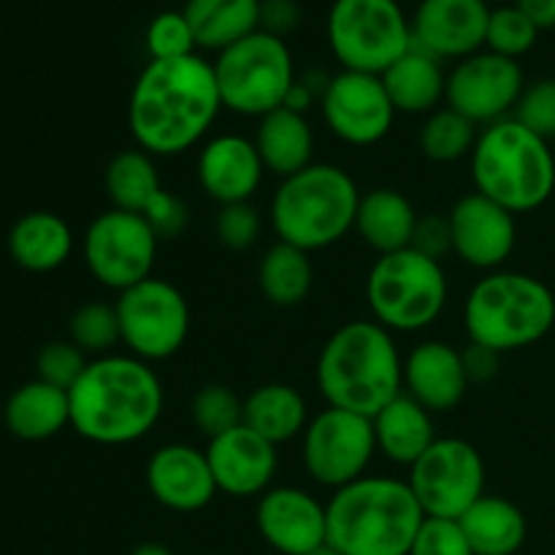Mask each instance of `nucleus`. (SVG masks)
<instances>
[{"instance_id": "3", "label": "nucleus", "mask_w": 555, "mask_h": 555, "mask_svg": "<svg viewBox=\"0 0 555 555\" xmlns=\"http://www.w3.org/2000/svg\"><path fill=\"white\" fill-rule=\"evenodd\" d=\"M314 377L325 404L374 417L404 390V361L388 328L352 320L323 345Z\"/></svg>"}, {"instance_id": "17", "label": "nucleus", "mask_w": 555, "mask_h": 555, "mask_svg": "<svg viewBox=\"0 0 555 555\" xmlns=\"http://www.w3.org/2000/svg\"><path fill=\"white\" fill-rule=\"evenodd\" d=\"M448 220L453 231V253L472 269L496 271L518 242L513 211L480 193L464 195Z\"/></svg>"}, {"instance_id": "29", "label": "nucleus", "mask_w": 555, "mask_h": 555, "mask_svg": "<svg viewBox=\"0 0 555 555\" xmlns=\"http://www.w3.org/2000/svg\"><path fill=\"white\" fill-rule=\"evenodd\" d=\"M5 426L16 439H25V442L52 439L54 434L70 426L68 393L41 379L20 385L5 401Z\"/></svg>"}, {"instance_id": "46", "label": "nucleus", "mask_w": 555, "mask_h": 555, "mask_svg": "<svg viewBox=\"0 0 555 555\" xmlns=\"http://www.w3.org/2000/svg\"><path fill=\"white\" fill-rule=\"evenodd\" d=\"M301 9L296 0H260V30L282 38L296 30Z\"/></svg>"}, {"instance_id": "9", "label": "nucleus", "mask_w": 555, "mask_h": 555, "mask_svg": "<svg viewBox=\"0 0 555 555\" xmlns=\"http://www.w3.org/2000/svg\"><path fill=\"white\" fill-rule=\"evenodd\" d=\"M211 65H215L222 108H231L244 117L260 119L263 114L280 108L296 81L287 43L263 30H255L253 36L222 49Z\"/></svg>"}, {"instance_id": "21", "label": "nucleus", "mask_w": 555, "mask_h": 555, "mask_svg": "<svg viewBox=\"0 0 555 555\" xmlns=\"http://www.w3.org/2000/svg\"><path fill=\"white\" fill-rule=\"evenodd\" d=\"M206 459H209L217 491L236 499L263 496L274 482L276 466H280L276 444L266 442L247 426L209 439Z\"/></svg>"}, {"instance_id": "20", "label": "nucleus", "mask_w": 555, "mask_h": 555, "mask_svg": "<svg viewBox=\"0 0 555 555\" xmlns=\"http://www.w3.org/2000/svg\"><path fill=\"white\" fill-rule=\"evenodd\" d=\"M146 488L160 507L171 513H198L217 493L206 450L193 444H163L146 464Z\"/></svg>"}, {"instance_id": "25", "label": "nucleus", "mask_w": 555, "mask_h": 555, "mask_svg": "<svg viewBox=\"0 0 555 555\" xmlns=\"http://www.w3.org/2000/svg\"><path fill=\"white\" fill-rule=\"evenodd\" d=\"M253 141L266 171L276 173V177L287 179L312 166L314 133L304 114L291 112L285 106L263 114L258 119Z\"/></svg>"}, {"instance_id": "43", "label": "nucleus", "mask_w": 555, "mask_h": 555, "mask_svg": "<svg viewBox=\"0 0 555 555\" xmlns=\"http://www.w3.org/2000/svg\"><path fill=\"white\" fill-rule=\"evenodd\" d=\"M410 555H475L469 540L459 520L426 518L415 542H412Z\"/></svg>"}, {"instance_id": "16", "label": "nucleus", "mask_w": 555, "mask_h": 555, "mask_svg": "<svg viewBox=\"0 0 555 555\" xmlns=\"http://www.w3.org/2000/svg\"><path fill=\"white\" fill-rule=\"evenodd\" d=\"M325 125L336 139L352 146H372L383 141L393 128L396 108L390 103L383 76L341 70L331 76L323 98Z\"/></svg>"}, {"instance_id": "10", "label": "nucleus", "mask_w": 555, "mask_h": 555, "mask_svg": "<svg viewBox=\"0 0 555 555\" xmlns=\"http://www.w3.org/2000/svg\"><path fill=\"white\" fill-rule=\"evenodd\" d=\"M328 43L345 70L383 76L412 47V22L396 0H336Z\"/></svg>"}, {"instance_id": "19", "label": "nucleus", "mask_w": 555, "mask_h": 555, "mask_svg": "<svg viewBox=\"0 0 555 555\" xmlns=\"http://www.w3.org/2000/svg\"><path fill=\"white\" fill-rule=\"evenodd\" d=\"M488 16L486 0H421L412 43L437 60H464L486 47Z\"/></svg>"}, {"instance_id": "34", "label": "nucleus", "mask_w": 555, "mask_h": 555, "mask_svg": "<svg viewBox=\"0 0 555 555\" xmlns=\"http://www.w3.org/2000/svg\"><path fill=\"white\" fill-rule=\"evenodd\" d=\"M160 190V173H157L155 157L150 152L122 150L106 166V193L114 209L144 215V209Z\"/></svg>"}, {"instance_id": "44", "label": "nucleus", "mask_w": 555, "mask_h": 555, "mask_svg": "<svg viewBox=\"0 0 555 555\" xmlns=\"http://www.w3.org/2000/svg\"><path fill=\"white\" fill-rule=\"evenodd\" d=\"M146 225L152 228V233L157 236V242H168V238H179L190 225V209L182 198H177L173 193H168L166 188L152 198V204L146 206L144 215Z\"/></svg>"}, {"instance_id": "23", "label": "nucleus", "mask_w": 555, "mask_h": 555, "mask_svg": "<svg viewBox=\"0 0 555 555\" xmlns=\"http://www.w3.org/2000/svg\"><path fill=\"white\" fill-rule=\"evenodd\" d=\"M469 390L461 350L448 341H423L404 361V393L428 412H448L464 401Z\"/></svg>"}, {"instance_id": "51", "label": "nucleus", "mask_w": 555, "mask_h": 555, "mask_svg": "<svg viewBox=\"0 0 555 555\" xmlns=\"http://www.w3.org/2000/svg\"><path fill=\"white\" fill-rule=\"evenodd\" d=\"M486 3H493V0H486ZM496 3H504V0H496Z\"/></svg>"}, {"instance_id": "12", "label": "nucleus", "mask_w": 555, "mask_h": 555, "mask_svg": "<svg viewBox=\"0 0 555 555\" xmlns=\"http://www.w3.org/2000/svg\"><path fill=\"white\" fill-rule=\"evenodd\" d=\"M410 488L426 518L459 520L486 496V464L466 439H437L410 466Z\"/></svg>"}, {"instance_id": "38", "label": "nucleus", "mask_w": 555, "mask_h": 555, "mask_svg": "<svg viewBox=\"0 0 555 555\" xmlns=\"http://www.w3.org/2000/svg\"><path fill=\"white\" fill-rule=\"evenodd\" d=\"M540 38V27L518 9V5H499L491 9L486 27V49L502 57L518 60L531 52Z\"/></svg>"}, {"instance_id": "41", "label": "nucleus", "mask_w": 555, "mask_h": 555, "mask_svg": "<svg viewBox=\"0 0 555 555\" xmlns=\"http://www.w3.org/2000/svg\"><path fill=\"white\" fill-rule=\"evenodd\" d=\"M260 228H263L260 211L249 201L220 206V211L215 217L217 242L222 247L233 249V253H244V249L253 247L260 238Z\"/></svg>"}, {"instance_id": "4", "label": "nucleus", "mask_w": 555, "mask_h": 555, "mask_svg": "<svg viewBox=\"0 0 555 555\" xmlns=\"http://www.w3.org/2000/svg\"><path fill=\"white\" fill-rule=\"evenodd\" d=\"M325 518L341 555H410L426 513L410 482L366 475L334 491Z\"/></svg>"}, {"instance_id": "50", "label": "nucleus", "mask_w": 555, "mask_h": 555, "mask_svg": "<svg viewBox=\"0 0 555 555\" xmlns=\"http://www.w3.org/2000/svg\"><path fill=\"white\" fill-rule=\"evenodd\" d=\"M307 555H341L339 551H336L334 545H328V542H325V545H320V547H314V551H309Z\"/></svg>"}, {"instance_id": "40", "label": "nucleus", "mask_w": 555, "mask_h": 555, "mask_svg": "<svg viewBox=\"0 0 555 555\" xmlns=\"http://www.w3.org/2000/svg\"><path fill=\"white\" fill-rule=\"evenodd\" d=\"M87 356L74 345V341H52L43 347L36 358V374L41 383L54 385V388L68 393L87 369Z\"/></svg>"}, {"instance_id": "18", "label": "nucleus", "mask_w": 555, "mask_h": 555, "mask_svg": "<svg viewBox=\"0 0 555 555\" xmlns=\"http://www.w3.org/2000/svg\"><path fill=\"white\" fill-rule=\"evenodd\" d=\"M255 524L271 551L307 555L328 542L325 504L296 486L269 488L255 509Z\"/></svg>"}, {"instance_id": "5", "label": "nucleus", "mask_w": 555, "mask_h": 555, "mask_svg": "<svg viewBox=\"0 0 555 555\" xmlns=\"http://www.w3.org/2000/svg\"><path fill=\"white\" fill-rule=\"evenodd\" d=\"M472 179L477 193L513 215L545 204L555 190V157L542 135L515 117L488 125L472 150Z\"/></svg>"}, {"instance_id": "31", "label": "nucleus", "mask_w": 555, "mask_h": 555, "mask_svg": "<svg viewBox=\"0 0 555 555\" xmlns=\"http://www.w3.org/2000/svg\"><path fill=\"white\" fill-rule=\"evenodd\" d=\"M249 431L271 444H285L301 437L309 426L307 399L293 385L269 383L244 399V423Z\"/></svg>"}, {"instance_id": "8", "label": "nucleus", "mask_w": 555, "mask_h": 555, "mask_svg": "<svg viewBox=\"0 0 555 555\" xmlns=\"http://www.w3.org/2000/svg\"><path fill=\"white\" fill-rule=\"evenodd\" d=\"M366 298L374 323L388 331H423L448 304V276L439 260L406 247L379 255L366 280Z\"/></svg>"}, {"instance_id": "14", "label": "nucleus", "mask_w": 555, "mask_h": 555, "mask_svg": "<svg viewBox=\"0 0 555 555\" xmlns=\"http://www.w3.org/2000/svg\"><path fill=\"white\" fill-rule=\"evenodd\" d=\"M157 236L141 215L108 209L85 233V263L108 291H128L150 280L157 258Z\"/></svg>"}, {"instance_id": "1", "label": "nucleus", "mask_w": 555, "mask_h": 555, "mask_svg": "<svg viewBox=\"0 0 555 555\" xmlns=\"http://www.w3.org/2000/svg\"><path fill=\"white\" fill-rule=\"evenodd\" d=\"M222 112L215 65L190 54L150 60L128 101V128L139 150L152 157L193 150Z\"/></svg>"}, {"instance_id": "24", "label": "nucleus", "mask_w": 555, "mask_h": 555, "mask_svg": "<svg viewBox=\"0 0 555 555\" xmlns=\"http://www.w3.org/2000/svg\"><path fill=\"white\" fill-rule=\"evenodd\" d=\"M372 426L377 453L399 466H412L437 442L431 412L417 404L404 390L372 417Z\"/></svg>"}, {"instance_id": "2", "label": "nucleus", "mask_w": 555, "mask_h": 555, "mask_svg": "<svg viewBox=\"0 0 555 555\" xmlns=\"http://www.w3.org/2000/svg\"><path fill=\"white\" fill-rule=\"evenodd\" d=\"M70 426L87 442L130 444L155 428L163 412V385L135 356H101L87 363L68 390Z\"/></svg>"}, {"instance_id": "45", "label": "nucleus", "mask_w": 555, "mask_h": 555, "mask_svg": "<svg viewBox=\"0 0 555 555\" xmlns=\"http://www.w3.org/2000/svg\"><path fill=\"white\" fill-rule=\"evenodd\" d=\"M412 249H417L426 258L439 260L448 258L453 253V231H450V220L442 215H426L417 217L415 236H412Z\"/></svg>"}, {"instance_id": "32", "label": "nucleus", "mask_w": 555, "mask_h": 555, "mask_svg": "<svg viewBox=\"0 0 555 555\" xmlns=\"http://www.w3.org/2000/svg\"><path fill=\"white\" fill-rule=\"evenodd\" d=\"M182 11L195 43L217 54L260 30V0H188Z\"/></svg>"}, {"instance_id": "30", "label": "nucleus", "mask_w": 555, "mask_h": 555, "mask_svg": "<svg viewBox=\"0 0 555 555\" xmlns=\"http://www.w3.org/2000/svg\"><path fill=\"white\" fill-rule=\"evenodd\" d=\"M475 555H515L524 547L529 526L518 504L504 496H482L459 518Z\"/></svg>"}, {"instance_id": "7", "label": "nucleus", "mask_w": 555, "mask_h": 555, "mask_svg": "<svg viewBox=\"0 0 555 555\" xmlns=\"http://www.w3.org/2000/svg\"><path fill=\"white\" fill-rule=\"evenodd\" d=\"M555 296L551 287L520 271H491L469 291L464 328L469 341L496 352L524 350L551 334Z\"/></svg>"}, {"instance_id": "13", "label": "nucleus", "mask_w": 555, "mask_h": 555, "mask_svg": "<svg viewBox=\"0 0 555 555\" xmlns=\"http://www.w3.org/2000/svg\"><path fill=\"white\" fill-rule=\"evenodd\" d=\"M377 453L372 417L358 412L325 406L309 421L304 431V466L318 486L339 488L366 477L369 464Z\"/></svg>"}, {"instance_id": "26", "label": "nucleus", "mask_w": 555, "mask_h": 555, "mask_svg": "<svg viewBox=\"0 0 555 555\" xmlns=\"http://www.w3.org/2000/svg\"><path fill=\"white\" fill-rule=\"evenodd\" d=\"M415 225L417 215L410 198L399 190L377 188L361 195L352 231H358L363 244H369L377 255H390L410 247Z\"/></svg>"}, {"instance_id": "49", "label": "nucleus", "mask_w": 555, "mask_h": 555, "mask_svg": "<svg viewBox=\"0 0 555 555\" xmlns=\"http://www.w3.org/2000/svg\"><path fill=\"white\" fill-rule=\"evenodd\" d=\"M130 555H173V553L168 551L166 545H160V542H144V545L135 547Z\"/></svg>"}, {"instance_id": "36", "label": "nucleus", "mask_w": 555, "mask_h": 555, "mask_svg": "<svg viewBox=\"0 0 555 555\" xmlns=\"http://www.w3.org/2000/svg\"><path fill=\"white\" fill-rule=\"evenodd\" d=\"M190 421L206 439L222 437L244 423V399L228 385H204L190 401Z\"/></svg>"}, {"instance_id": "47", "label": "nucleus", "mask_w": 555, "mask_h": 555, "mask_svg": "<svg viewBox=\"0 0 555 555\" xmlns=\"http://www.w3.org/2000/svg\"><path fill=\"white\" fill-rule=\"evenodd\" d=\"M499 356L502 352L488 350V347L469 341L466 350H461V361H464V372L469 385H488L499 374Z\"/></svg>"}, {"instance_id": "27", "label": "nucleus", "mask_w": 555, "mask_h": 555, "mask_svg": "<svg viewBox=\"0 0 555 555\" xmlns=\"http://www.w3.org/2000/svg\"><path fill=\"white\" fill-rule=\"evenodd\" d=\"M383 85L388 90L396 112L428 114L444 101L448 74L442 70V60L423 52L412 43L393 65L383 74Z\"/></svg>"}, {"instance_id": "39", "label": "nucleus", "mask_w": 555, "mask_h": 555, "mask_svg": "<svg viewBox=\"0 0 555 555\" xmlns=\"http://www.w3.org/2000/svg\"><path fill=\"white\" fill-rule=\"evenodd\" d=\"M198 47L184 11H163L146 27V52L150 60H179L195 54Z\"/></svg>"}, {"instance_id": "37", "label": "nucleus", "mask_w": 555, "mask_h": 555, "mask_svg": "<svg viewBox=\"0 0 555 555\" xmlns=\"http://www.w3.org/2000/svg\"><path fill=\"white\" fill-rule=\"evenodd\" d=\"M70 341L79 347L85 356H108L112 347L122 341V331H119L117 307L103 301H90L79 307L70 318Z\"/></svg>"}, {"instance_id": "11", "label": "nucleus", "mask_w": 555, "mask_h": 555, "mask_svg": "<svg viewBox=\"0 0 555 555\" xmlns=\"http://www.w3.org/2000/svg\"><path fill=\"white\" fill-rule=\"evenodd\" d=\"M114 307H117L122 345L141 361H166L177 356L188 341L190 307L171 282L150 276L119 293Z\"/></svg>"}, {"instance_id": "22", "label": "nucleus", "mask_w": 555, "mask_h": 555, "mask_svg": "<svg viewBox=\"0 0 555 555\" xmlns=\"http://www.w3.org/2000/svg\"><path fill=\"white\" fill-rule=\"evenodd\" d=\"M266 166L253 139L236 133L215 135L198 155L201 190L220 206L242 204L258 193Z\"/></svg>"}, {"instance_id": "33", "label": "nucleus", "mask_w": 555, "mask_h": 555, "mask_svg": "<svg viewBox=\"0 0 555 555\" xmlns=\"http://www.w3.org/2000/svg\"><path fill=\"white\" fill-rule=\"evenodd\" d=\"M314 282L312 260L309 253L293 247V244L276 242L266 249L258 266L260 293L269 298L274 307H298L309 296Z\"/></svg>"}, {"instance_id": "42", "label": "nucleus", "mask_w": 555, "mask_h": 555, "mask_svg": "<svg viewBox=\"0 0 555 555\" xmlns=\"http://www.w3.org/2000/svg\"><path fill=\"white\" fill-rule=\"evenodd\" d=\"M513 117L545 141L555 139V79L526 87Z\"/></svg>"}, {"instance_id": "28", "label": "nucleus", "mask_w": 555, "mask_h": 555, "mask_svg": "<svg viewBox=\"0 0 555 555\" xmlns=\"http://www.w3.org/2000/svg\"><path fill=\"white\" fill-rule=\"evenodd\" d=\"M74 233L68 222L52 211H30L20 217L9 233V253L25 271H54L70 258Z\"/></svg>"}, {"instance_id": "6", "label": "nucleus", "mask_w": 555, "mask_h": 555, "mask_svg": "<svg viewBox=\"0 0 555 555\" xmlns=\"http://www.w3.org/2000/svg\"><path fill=\"white\" fill-rule=\"evenodd\" d=\"M361 193L345 168L312 163L282 179L271 198V228L280 242L318 253L341 242L356 228Z\"/></svg>"}, {"instance_id": "35", "label": "nucleus", "mask_w": 555, "mask_h": 555, "mask_svg": "<svg viewBox=\"0 0 555 555\" xmlns=\"http://www.w3.org/2000/svg\"><path fill=\"white\" fill-rule=\"evenodd\" d=\"M477 125L453 108H437L421 128V150L434 163H453L472 155L477 144Z\"/></svg>"}, {"instance_id": "48", "label": "nucleus", "mask_w": 555, "mask_h": 555, "mask_svg": "<svg viewBox=\"0 0 555 555\" xmlns=\"http://www.w3.org/2000/svg\"><path fill=\"white\" fill-rule=\"evenodd\" d=\"M520 11L542 30L555 27V0H515Z\"/></svg>"}, {"instance_id": "15", "label": "nucleus", "mask_w": 555, "mask_h": 555, "mask_svg": "<svg viewBox=\"0 0 555 555\" xmlns=\"http://www.w3.org/2000/svg\"><path fill=\"white\" fill-rule=\"evenodd\" d=\"M524 68L518 60L493 52H475L459 60L448 74L444 103L475 125H493L513 117L524 95Z\"/></svg>"}]
</instances>
